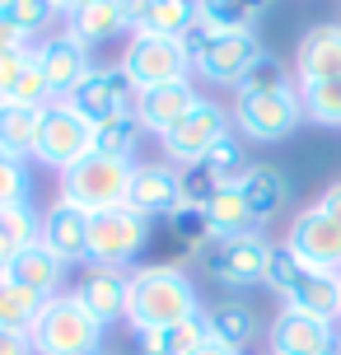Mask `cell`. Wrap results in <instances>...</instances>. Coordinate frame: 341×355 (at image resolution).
Returning a JSON list of instances; mask_svg holds the SVG:
<instances>
[{
	"instance_id": "cb8c5ba5",
	"label": "cell",
	"mask_w": 341,
	"mask_h": 355,
	"mask_svg": "<svg viewBox=\"0 0 341 355\" xmlns=\"http://www.w3.org/2000/svg\"><path fill=\"white\" fill-rule=\"evenodd\" d=\"M206 341H211L206 313H192V318H182V322H168V327L136 332V346H141V355H197Z\"/></svg>"
},
{
	"instance_id": "4316f807",
	"label": "cell",
	"mask_w": 341,
	"mask_h": 355,
	"mask_svg": "<svg viewBox=\"0 0 341 355\" xmlns=\"http://www.w3.org/2000/svg\"><path fill=\"white\" fill-rule=\"evenodd\" d=\"M206 215H211V230L216 239H234V234H262L257 215L248 211V201L238 187H220L211 201H206Z\"/></svg>"
},
{
	"instance_id": "ffe728a7",
	"label": "cell",
	"mask_w": 341,
	"mask_h": 355,
	"mask_svg": "<svg viewBox=\"0 0 341 355\" xmlns=\"http://www.w3.org/2000/svg\"><path fill=\"white\" fill-rule=\"evenodd\" d=\"M192 107H197V89H192V80H173V85L145 89L141 103H136V117H141L145 131H155V136L164 141V136H168Z\"/></svg>"
},
{
	"instance_id": "8fae6325",
	"label": "cell",
	"mask_w": 341,
	"mask_h": 355,
	"mask_svg": "<svg viewBox=\"0 0 341 355\" xmlns=\"http://www.w3.org/2000/svg\"><path fill=\"white\" fill-rule=\"evenodd\" d=\"M197 257L206 262V271L220 285H257V281H267L271 243L262 234H234V239H211Z\"/></svg>"
},
{
	"instance_id": "d4e9b609",
	"label": "cell",
	"mask_w": 341,
	"mask_h": 355,
	"mask_svg": "<svg viewBox=\"0 0 341 355\" xmlns=\"http://www.w3.org/2000/svg\"><path fill=\"white\" fill-rule=\"evenodd\" d=\"M42 112L47 107H0V150L10 159H37V136H42Z\"/></svg>"
},
{
	"instance_id": "9a60e30c",
	"label": "cell",
	"mask_w": 341,
	"mask_h": 355,
	"mask_svg": "<svg viewBox=\"0 0 341 355\" xmlns=\"http://www.w3.org/2000/svg\"><path fill=\"white\" fill-rule=\"evenodd\" d=\"M37 239H42L66 266L71 262H89V211L75 206V201H66V196H56L52 206L42 211V230H37Z\"/></svg>"
},
{
	"instance_id": "836d02e7",
	"label": "cell",
	"mask_w": 341,
	"mask_h": 355,
	"mask_svg": "<svg viewBox=\"0 0 341 355\" xmlns=\"http://www.w3.org/2000/svg\"><path fill=\"white\" fill-rule=\"evenodd\" d=\"M168 230L178 234V243H187L192 252H201L211 239H216V230H211V215H206V206H192V201H182L178 211L168 215Z\"/></svg>"
},
{
	"instance_id": "8d00e7d4",
	"label": "cell",
	"mask_w": 341,
	"mask_h": 355,
	"mask_svg": "<svg viewBox=\"0 0 341 355\" xmlns=\"http://www.w3.org/2000/svg\"><path fill=\"white\" fill-rule=\"evenodd\" d=\"M220 187H234V182H225V178H220L206 159L182 168V201H192V206H206V201H211Z\"/></svg>"
},
{
	"instance_id": "ac0fdd59",
	"label": "cell",
	"mask_w": 341,
	"mask_h": 355,
	"mask_svg": "<svg viewBox=\"0 0 341 355\" xmlns=\"http://www.w3.org/2000/svg\"><path fill=\"white\" fill-rule=\"evenodd\" d=\"M0 276L15 281V285H24V290H33V295H42V300H56L61 285H66V262L37 239V243H28V248H19L15 262L5 266Z\"/></svg>"
},
{
	"instance_id": "83f0119b",
	"label": "cell",
	"mask_w": 341,
	"mask_h": 355,
	"mask_svg": "<svg viewBox=\"0 0 341 355\" xmlns=\"http://www.w3.org/2000/svg\"><path fill=\"white\" fill-rule=\"evenodd\" d=\"M201 19L197 0H150V10H145V19L136 24L141 33H155V37H173L178 42L192 24Z\"/></svg>"
},
{
	"instance_id": "f35d334b",
	"label": "cell",
	"mask_w": 341,
	"mask_h": 355,
	"mask_svg": "<svg viewBox=\"0 0 341 355\" xmlns=\"http://www.w3.org/2000/svg\"><path fill=\"white\" fill-rule=\"evenodd\" d=\"M15 201H28V168L24 159H10L0 150V206H15Z\"/></svg>"
},
{
	"instance_id": "44dd1931",
	"label": "cell",
	"mask_w": 341,
	"mask_h": 355,
	"mask_svg": "<svg viewBox=\"0 0 341 355\" xmlns=\"http://www.w3.org/2000/svg\"><path fill=\"white\" fill-rule=\"evenodd\" d=\"M75 300L89 309L94 318L112 327L117 318H126V271H112V266H89L71 290Z\"/></svg>"
},
{
	"instance_id": "816d5d0a",
	"label": "cell",
	"mask_w": 341,
	"mask_h": 355,
	"mask_svg": "<svg viewBox=\"0 0 341 355\" xmlns=\"http://www.w3.org/2000/svg\"><path fill=\"white\" fill-rule=\"evenodd\" d=\"M0 107H5V98H0Z\"/></svg>"
},
{
	"instance_id": "7a4b0ae2",
	"label": "cell",
	"mask_w": 341,
	"mask_h": 355,
	"mask_svg": "<svg viewBox=\"0 0 341 355\" xmlns=\"http://www.w3.org/2000/svg\"><path fill=\"white\" fill-rule=\"evenodd\" d=\"M267 290H276L286 309H299V313H313V318L337 322L341 318V276H327V271H313L304 266L286 243H271L267 257Z\"/></svg>"
},
{
	"instance_id": "60d3db41",
	"label": "cell",
	"mask_w": 341,
	"mask_h": 355,
	"mask_svg": "<svg viewBox=\"0 0 341 355\" xmlns=\"http://www.w3.org/2000/svg\"><path fill=\"white\" fill-rule=\"evenodd\" d=\"M33 47H37V42H33ZM33 47H24V52H0V98L15 89V80H19V71H24V61H28Z\"/></svg>"
},
{
	"instance_id": "2e32d148",
	"label": "cell",
	"mask_w": 341,
	"mask_h": 355,
	"mask_svg": "<svg viewBox=\"0 0 341 355\" xmlns=\"http://www.w3.org/2000/svg\"><path fill=\"white\" fill-rule=\"evenodd\" d=\"M126 206L141 211L145 220L173 215L182 206V168H173V164H136V168H131Z\"/></svg>"
},
{
	"instance_id": "d6a6232c",
	"label": "cell",
	"mask_w": 341,
	"mask_h": 355,
	"mask_svg": "<svg viewBox=\"0 0 341 355\" xmlns=\"http://www.w3.org/2000/svg\"><path fill=\"white\" fill-rule=\"evenodd\" d=\"M5 19L33 42V37H42L56 19H61V10H56L52 0H10V5H5Z\"/></svg>"
},
{
	"instance_id": "d590c367",
	"label": "cell",
	"mask_w": 341,
	"mask_h": 355,
	"mask_svg": "<svg viewBox=\"0 0 341 355\" xmlns=\"http://www.w3.org/2000/svg\"><path fill=\"white\" fill-rule=\"evenodd\" d=\"M267 0H197L201 19H211L216 28H252V19Z\"/></svg>"
},
{
	"instance_id": "9c48e42d",
	"label": "cell",
	"mask_w": 341,
	"mask_h": 355,
	"mask_svg": "<svg viewBox=\"0 0 341 355\" xmlns=\"http://www.w3.org/2000/svg\"><path fill=\"white\" fill-rule=\"evenodd\" d=\"M66 103H71L89 126H103V122H112V117H122V112H136L141 89L126 80L122 66H94Z\"/></svg>"
},
{
	"instance_id": "8992f818",
	"label": "cell",
	"mask_w": 341,
	"mask_h": 355,
	"mask_svg": "<svg viewBox=\"0 0 341 355\" xmlns=\"http://www.w3.org/2000/svg\"><path fill=\"white\" fill-rule=\"evenodd\" d=\"M126 71V80L141 89H159V85H173V80H187L192 71V61L182 52V42L173 37H155V33H141V28H131L122 47V61H117Z\"/></svg>"
},
{
	"instance_id": "52a82bcc",
	"label": "cell",
	"mask_w": 341,
	"mask_h": 355,
	"mask_svg": "<svg viewBox=\"0 0 341 355\" xmlns=\"http://www.w3.org/2000/svg\"><path fill=\"white\" fill-rule=\"evenodd\" d=\"M234 122L248 141L276 145L295 136V126L304 122V103H299L295 89L290 94H243V89H234Z\"/></svg>"
},
{
	"instance_id": "603a6c76",
	"label": "cell",
	"mask_w": 341,
	"mask_h": 355,
	"mask_svg": "<svg viewBox=\"0 0 341 355\" xmlns=\"http://www.w3.org/2000/svg\"><path fill=\"white\" fill-rule=\"evenodd\" d=\"M71 24H66V33L80 37L85 47H98V42H108V37H122L126 28H131V19L122 15V5L117 0H85L80 10H71Z\"/></svg>"
},
{
	"instance_id": "f5cc1de1",
	"label": "cell",
	"mask_w": 341,
	"mask_h": 355,
	"mask_svg": "<svg viewBox=\"0 0 341 355\" xmlns=\"http://www.w3.org/2000/svg\"><path fill=\"white\" fill-rule=\"evenodd\" d=\"M337 355H341V346H337Z\"/></svg>"
},
{
	"instance_id": "681fc988",
	"label": "cell",
	"mask_w": 341,
	"mask_h": 355,
	"mask_svg": "<svg viewBox=\"0 0 341 355\" xmlns=\"http://www.w3.org/2000/svg\"><path fill=\"white\" fill-rule=\"evenodd\" d=\"M89 355H108V351H89Z\"/></svg>"
},
{
	"instance_id": "484cf974",
	"label": "cell",
	"mask_w": 341,
	"mask_h": 355,
	"mask_svg": "<svg viewBox=\"0 0 341 355\" xmlns=\"http://www.w3.org/2000/svg\"><path fill=\"white\" fill-rule=\"evenodd\" d=\"M206 327H211V341L243 355V346H252V337H257V313L243 300H225L216 309H206Z\"/></svg>"
},
{
	"instance_id": "3957f363",
	"label": "cell",
	"mask_w": 341,
	"mask_h": 355,
	"mask_svg": "<svg viewBox=\"0 0 341 355\" xmlns=\"http://www.w3.org/2000/svg\"><path fill=\"white\" fill-rule=\"evenodd\" d=\"M28 337H33V355H89V351H103V322L75 295L61 290L56 300L42 304Z\"/></svg>"
},
{
	"instance_id": "e575fe53",
	"label": "cell",
	"mask_w": 341,
	"mask_h": 355,
	"mask_svg": "<svg viewBox=\"0 0 341 355\" xmlns=\"http://www.w3.org/2000/svg\"><path fill=\"white\" fill-rule=\"evenodd\" d=\"M243 94H290V71H286V61L281 56H271L262 52L257 61L248 66V75H243Z\"/></svg>"
},
{
	"instance_id": "4fadbf2b",
	"label": "cell",
	"mask_w": 341,
	"mask_h": 355,
	"mask_svg": "<svg viewBox=\"0 0 341 355\" xmlns=\"http://www.w3.org/2000/svg\"><path fill=\"white\" fill-rule=\"evenodd\" d=\"M286 248L299 257L313 271H327V276H341V230L327 220L318 206L295 215V225L286 234Z\"/></svg>"
},
{
	"instance_id": "6da1fadb",
	"label": "cell",
	"mask_w": 341,
	"mask_h": 355,
	"mask_svg": "<svg viewBox=\"0 0 341 355\" xmlns=\"http://www.w3.org/2000/svg\"><path fill=\"white\" fill-rule=\"evenodd\" d=\"M201 313L197 304V285L187 281L182 266H136L126 271V322L136 332L150 327H168Z\"/></svg>"
},
{
	"instance_id": "7dc6e473",
	"label": "cell",
	"mask_w": 341,
	"mask_h": 355,
	"mask_svg": "<svg viewBox=\"0 0 341 355\" xmlns=\"http://www.w3.org/2000/svg\"><path fill=\"white\" fill-rule=\"evenodd\" d=\"M197 355H238V351H229V346H220V341H206Z\"/></svg>"
},
{
	"instance_id": "e0dca14e",
	"label": "cell",
	"mask_w": 341,
	"mask_h": 355,
	"mask_svg": "<svg viewBox=\"0 0 341 355\" xmlns=\"http://www.w3.org/2000/svg\"><path fill=\"white\" fill-rule=\"evenodd\" d=\"M37 66H42V75H47V85H52L56 98H71L75 89H80V80L94 71L89 47L71 33H56V37H47V42H37Z\"/></svg>"
},
{
	"instance_id": "d6986e66",
	"label": "cell",
	"mask_w": 341,
	"mask_h": 355,
	"mask_svg": "<svg viewBox=\"0 0 341 355\" xmlns=\"http://www.w3.org/2000/svg\"><path fill=\"white\" fill-rule=\"evenodd\" d=\"M295 75L299 85L337 80L341 75V24H313L295 47Z\"/></svg>"
},
{
	"instance_id": "7c38bea8",
	"label": "cell",
	"mask_w": 341,
	"mask_h": 355,
	"mask_svg": "<svg viewBox=\"0 0 341 355\" xmlns=\"http://www.w3.org/2000/svg\"><path fill=\"white\" fill-rule=\"evenodd\" d=\"M262 52H267V47L257 42L252 28H220V33L211 37V47L197 56L192 71H197L201 80H211V85H234V89H238V85H243V75H248V66Z\"/></svg>"
},
{
	"instance_id": "bcb514c9",
	"label": "cell",
	"mask_w": 341,
	"mask_h": 355,
	"mask_svg": "<svg viewBox=\"0 0 341 355\" xmlns=\"http://www.w3.org/2000/svg\"><path fill=\"white\" fill-rule=\"evenodd\" d=\"M15 252H19V243H15V239H10L5 230H0V271H5V266L15 262Z\"/></svg>"
},
{
	"instance_id": "30bf717a",
	"label": "cell",
	"mask_w": 341,
	"mask_h": 355,
	"mask_svg": "<svg viewBox=\"0 0 341 355\" xmlns=\"http://www.w3.org/2000/svg\"><path fill=\"white\" fill-rule=\"evenodd\" d=\"M94 155V126L75 112L66 98H56L47 112H42V136H37V164L47 168H75V164Z\"/></svg>"
},
{
	"instance_id": "7bdbcfd3",
	"label": "cell",
	"mask_w": 341,
	"mask_h": 355,
	"mask_svg": "<svg viewBox=\"0 0 341 355\" xmlns=\"http://www.w3.org/2000/svg\"><path fill=\"white\" fill-rule=\"evenodd\" d=\"M24 47H33V42H28V37L19 33L15 24L5 19V10H0V52H24Z\"/></svg>"
},
{
	"instance_id": "277c9868",
	"label": "cell",
	"mask_w": 341,
	"mask_h": 355,
	"mask_svg": "<svg viewBox=\"0 0 341 355\" xmlns=\"http://www.w3.org/2000/svg\"><path fill=\"white\" fill-rule=\"evenodd\" d=\"M150 243V220L131 206H108L89 215V266L126 271Z\"/></svg>"
},
{
	"instance_id": "ab89813d",
	"label": "cell",
	"mask_w": 341,
	"mask_h": 355,
	"mask_svg": "<svg viewBox=\"0 0 341 355\" xmlns=\"http://www.w3.org/2000/svg\"><path fill=\"white\" fill-rule=\"evenodd\" d=\"M220 28L216 24H211V19H197V24H192V28H187V33L178 37L182 42V52H187V61H192V66H197V56L206 52V47H211V37H216Z\"/></svg>"
},
{
	"instance_id": "b9f144b4",
	"label": "cell",
	"mask_w": 341,
	"mask_h": 355,
	"mask_svg": "<svg viewBox=\"0 0 341 355\" xmlns=\"http://www.w3.org/2000/svg\"><path fill=\"white\" fill-rule=\"evenodd\" d=\"M0 355H33V337L15 332V327H0Z\"/></svg>"
},
{
	"instance_id": "f6af8a7d",
	"label": "cell",
	"mask_w": 341,
	"mask_h": 355,
	"mask_svg": "<svg viewBox=\"0 0 341 355\" xmlns=\"http://www.w3.org/2000/svg\"><path fill=\"white\" fill-rule=\"evenodd\" d=\"M117 5H122V15L131 19V28H136V24L145 19V10H150V0H117Z\"/></svg>"
},
{
	"instance_id": "ee69618b",
	"label": "cell",
	"mask_w": 341,
	"mask_h": 355,
	"mask_svg": "<svg viewBox=\"0 0 341 355\" xmlns=\"http://www.w3.org/2000/svg\"><path fill=\"white\" fill-rule=\"evenodd\" d=\"M318 211H323L327 220H332V225L341 230V182H332V187H327V192L318 196Z\"/></svg>"
},
{
	"instance_id": "f1b7e54d",
	"label": "cell",
	"mask_w": 341,
	"mask_h": 355,
	"mask_svg": "<svg viewBox=\"0 0 341 355\" xmlns=\"http://www.w3.org/2000/svg\"><path fill=\"white\" fill-rule=\"evenodd\" d=\"M145 126L136 112H122V117H112V122L94 126V155H108V159H131V150L141 145Z\"/></svg>"
},
{
	"instance_id": "7402d4cb",
	"label": "cell",
	"mask_w": 341,
	"mask_h": 355,
	"mask_svg": "<svg viewBox=\"0 0 341 355\" xmlns=\"http://www.w3.org/2000/svg\"><path fill=\"white\" fill-rule=\"evenodd\" d=\"M234 187L243 192L248 211L257 215V225H271L290 201V178L281 173V168H271V164H248V173L238 178Z\"/></svg>"
},
{
	"instance_id": "ba28073f",
	"label": "cell",
	"mask_w": 341,
	"mask_h": 355,
	"mask_svg": "<svg viewBox=\"0 0 341 355\" xmlns=\"http://www.w3.org/2000/svg\"><path fill=\"white\" fill-rule=\"evenodd\" d=\"M229 122H234V112H225V107L211 103V98H197V107L164 136V155H168V164H173V168L201 164L225 136H229Z\"/></svg>"
},
{
	"instance_id": "f907efd6",
	"label": "cell",
	"mask_w": 341,
	"mask_h": 355,
	"mask_svg": "<svg viewBox=\"0 0 341 355\" xmlns=\"http://www.w3.org/2000/svg\"><path fill=\"white\" fill-rule=\"evenodd\" d=\"M5 5H10V0H0V10H5Z\"/></svg>"
},
{
	"instance_id": "5b68a950",
	"label": "cell",
	"mask_w": 341,
	"mask_h": 355,
	"mask_svg": "<svg viewBox=\"0 0 341 355\" xmlns=\"http://www.w3.org/2000/svg\"><path fill=\"white\" fill-rule=\"evenodd\" d=\"M131 159H108V155H85V159L61 173V196L85 206V211H108V206H126L131 192Z\"/></svg>"
},
{
	"instance_id": "5bb4252c",
	"label": "cell",
	"mask_w": 341,
	"mask_h": 355,
	"mask_svg": "<svg viewBox=\"0 0 341 355\" xmlns=\"http://www.w3.org/2000/svg\"><path fill=\"white\" fill-rule=\"evenodd\" d=\"M341 337L337 322L299 313V309H281V318L271 322V351L276 355H337Z\"/></svg>"
},
{
	"instance_id": "c3c4849f",
	"label": "cell",
	"mask_w": 341,
	"mask_h": 355,
	"mask_svg": "<svg viewBox=\"0 0 341 355\" xmlns=\"http://www.w3.org/2000/svg\"><path fill=\"white\" fill-rule=\"evenodd\" d=\"M56 10H61V15H71V10H80V5H85V0H52Z\"/></svg>"
},
{
	"instance_id": "74e56055",
	"label": "cell",
	"mask_w": 341,
	"mask_h": 355,
	"mask_svg": "<svg viewBox=\"0 0 341 355\" xmlns=\"http://www.w3.org/2000/svg\"><path fill=\"white\" fill-rule=\"evenodd\" d=\"M206 164H211V168L225 178V182H238V178L248 173V159H243V141H238V136L229 131V136H225V141H220L216 150L206 155Z\"/></svg>"
},
{
	"instance_id": "4dcf8cb0",
	"label": "cell",
	"mask_w": 341,
	"mask_h": 355,
	"mask_svg": "<svg viewBox=\"0 0 341 355\" xmlns=\"http://www.w3.org/2000/svg\"><path fill=\"white\" fill-rule=\"evenodd\" d=\"M299 103H304L308 122L341 126V75L337 80H318V85H299Z\"/></svg>"
},
{
	"instance_id": "1f68e13d",
	"label": "cell",
	"mask_w": 341,
	"mask_h": 355,
	"mask_svg": "<svg viewBox=\"0 0 341 355\" xmlns=\"http://www.w3.org/2000/svg\"><path fill=\"white\" fill-rule=\"evenodd\" d=\"M5 103H19V107H52L56 103L52 85H47V75H42V66H37V47L28 52V61H24L15 89L5 94Z\"/></svg>"
},
{
	"instance_id": "f546056e",
	"label": "cell",
	"mask_w": 341,
	"mask_h": 355,
	"mask_svg": "<svg viewBox=\"0 0 341 355\" xmlns=\"http://www.w3.org/2000/svg\"><path fill=\"white\" fill-rule=\"evenodd\" d=\"M42 304H47L42 295H33V290H24V285H15V281H5V276H0V327L33 332Z\"/></svg>"
}]
</instances>
